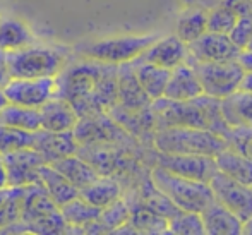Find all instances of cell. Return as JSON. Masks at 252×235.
Masks as SVG:
<instances>
[{
  "label": "cell",
  "instance_id": "d4e9b609",
  "mask_svg": "<svg viewBox=\"0 0 252 235\" xmlns=\"http://www.w3.org/2000/svg\"><path fill=\"white\" fill-rule=\"evenodd\" d=\"M52 165L79 189L90 186L93 180H96L100 177V172L91 163H88L86 160L81 158L79 155H69L65 158L53 162Z\"/></svg>",
  "mask_w": 252,
  "mask_h": 235
},
{
  "label": "cell",
  "instance_id": "e575fe53",
  "mask_svg": "<svg viewBox=\"0 0 252 235\" xmlns=\"http://www.w3.org/2000/svg\"><path fill=\"white\" fill-rule=\"evenodd\" d=\"M237 23V16L225 5H220L208 12V31L228 34Z\"/></svg>",
  "mask_w": 252,
  "mask_h": 235
},
{
  "label": "cell",
  "instance_id": "3957f363",
  "mask_svg": "<svg viewBox=\"0 0 252 235\" xmlns=\"http://www.w3.org/2000/svg\"><path fill=\"white\" fill-rule=\"evenodd\" d=\"M156 151L170 155H204L215 158L228 148V141L221 134L201 127L172 126L156 129L153 134Z\"/></svg>",
  "mask_w": 252,
  "mask_h": 235
},
{
  "label": "cell",
  "instance_id": "d6986e66",
  "mask_svg": "<svg viewBox=\"0 0 252 235\" xmlns=\"http://www.w3.org/2000/svg\"><path fill=\"white\" fill-rule=\"evenodd\" d=\"M202 215V222H204L206 234L209 235H239L242 234L244 222L235 215L233 211H230L226 206H223L221 202L213 201Z\"/></svg>",
  "mask_w": 252,
  "mask_h": 235
},
{
  "label": "cell",
  "instance_id": "4316f807",
  "mask_svg": "<svg viewBox=\"0 0 252 235\" xmlns=\"http://www.w3.org/2000/svg\"><path fill=\"white\" fill-rule=\"evenodd\" d=\"M79 196L83 199H86L88 202L100 208H106L108 204L115 202L117 199L122 198V187L112 177H103L100 175L96 180L90 184V186L83 187L79 192Z\"/></svg>",
  "mask_w": 252,
  "mask_h": 235
},
{
  "label": "cell",
  "instance_id": "ab89813d",
  "mask_svg": "<svg viewBox=\"0 0 252 235\" xmlns=\"http://www.w3.org/2000/svg\"><path fill=\"white\" fill-rule=\"evenodd\" d=\"M237 60H239V64L244 67L246 72H252V50H242Z\"/></svg>",
  "mask_w": 252,
  "mask_h": 235
},
{
  "label": "cell",
  "instance_id": "8fae6325",
  "mask_svg": "<svg viewBox=\"0 0 252 235\" xmlns=\"http://www.w3.org/2000/svg\"><path fill=\"white\" fill-rule=\"evenodd\" d=\"M156 165L180 177L202 182H209V179L218 172L215 158L204 155H170L156 151Z\"/></svg>",
  "mask_w": 252,
  "mask_h": 235
},
{
  "label": "cell",
  "instance_id": "ba28073f",
  "mask_svg": "<svg viewBox=\"0 0 252 235\" xmlns=\"http://www.w3.org/2000/svg\"><path fill=\"white\" fill-rule=\"evenodd\" d=\"M59 91L57 77H12L3 88L9 103L16 105L31 106V108H41L48 100H52Z\"/></svg>",
  "mask_w": 252,
  "mask_h": 235
},
{
  "label": "cell",
  "instance_id": "8d00e7d4",
  "mask_svg": "<svg viewBox=\"0 0 252 235\" xmlns=\"http://www.w3.org/2000/svg\"><path fill=\"white\" fill-rule=\"evenodd\" d=\"M230 40L240 50H246L252 38V16H240L237 17L235 26L228 33Z\"/></svg>",
  "mask_w": 252,
  "mask_h": 235
},
{
  "label": "cell",
  "instance_id": "44dd1931",
  "mask_svg": "<svg viewBox=\"0 0 252 235\" xmlns=\"http://www.w3.org/2000/svg\"><path fill=\"white\" fill-rule=\"evenodd\" d=\"M216 167L220 172L232 177L233 180L252 187V158L244 153L233 149L232 146L225 148L215 156Z\"/></svg>",
  "mask_w": 252,
  "mask_h": 235
},
{
  "label": "cell",
  "instance_id": "9a60e30c",
  "mask_svg": "<svg viewBox=\"0 0 252 235\" xmlns=\"http://www.w3.org/2000/svg\"><path fill=\"white\" fill-rule=\"evenodd\" d=\"M41 113V129L52 133H65L74 131L79 124L81 117L72 103L60 95H55L40 108Z\"/></svg>",
  "mask_w": 252,
  "mask_h": 235
},
{
  "label": "cell",
  "instance_id": "484cf974",
  "mask_svg": "<svg viewBox=\"0 0 252 235\" xmlns=\"http://www.w3.org/2000/svg\"><path fill=\"white\" fill-rule=\"evenodd\" d=\"M0 124L9 127H16V129L21 131L38 133L41 129L40 108H31V106L16 105V103H7L2 112H0Z\"/></svg>",
  "mask_w": 252,
  "mask_h": 235
},
{
  "label": "cell",
  "instance_id": "f35d334b",
  "mask_svg": "<svg viewBox=\"0 0 252 235\" xmlns=\"http://www.w3.org/2000/svg\"><path fill=\"white\" fill-rule=\"evenodd\" d=\"M10 79L12 77L9 70V57H7V52L0 50V90H3Z\"/></svg>",
  "mask_w": 252,
  "mask_h": 235
},
{
  "label": "cell",
  "instance_id": "f546056e",
  "mask_svg": "<svg viewBox=\"0 0 252 235\" xmlns=\"http://www.w3.org/2000/svg\"><path fill=\"white\" fill-rule=\"evenodd\" d=\"M208 31V12L201 9H194L182 14L177 23V36L184 40L187 45L204 34Z\"/></svg>",
  "mask_w": 252,
  "mask_h": 235
},
{
  "label": "cell",
  "instance_id": "52a82bcc",
  "mask_svg": "<svg viewBox=\"0 0 252 235\" xmlns=\"http://www.w3.org/2000/svg\"><path fill=\"white\" fill-rule=\"evenodd\" d=\"M187 62L196 70L202 84V90H204V95L223 100L240 90V83H242L246 70L239 64V60H228V62L187 60Z\"/></svg>",
  "mask_w": 252,
  "mask_h": 235
},
{
  "label": "cell",
  "instance_id": "7a4b0ae2",
  "mask_svg": "<svg viewBox=\"0 0 252 235\" xmlns=\"http://www.w3.org/2000/svg\"><path fill=\"white\" fill-rule=\"evenodd\" d=\"M151 113L155 119V131L172 126L201 127L215 131L225 137L232 127L221 113V100L209 95H201L189 101H173L161 96L153 100Z\"/></svg>",
  "mask_w": 252,
  "mask_h": 235
},
{
  "label": "cell",
  "instance_id": "4fadbf2b",
  "mask_svg": "<svg viewBox=\"0 0 252 235\" xmlns=\"http://www.w3.org/2000/svg\"><path fill=\"white\" fill-rule=\"evenodd\" d=\"M153 100L143 90L134 70V64L127 62L119 66V96L117 105L129 112H144L151 106Z\"/></svg>",
  "mask_w": 252,
  "mask_h": 235
},
{
  "label": "cell",
  "instance_id": "6da1fadb",
  "mask_svg": "<svg viewBox=\"0 0 252 235\" xmlns=\"http://www.w3.org/2000/svg\"><path fill=\"white\" fill-rule=\"evenodd\" d=\"M57 95L67 98L79 117L106 113L117 105L119 66L84 59L60 72Z\"/></svg>",
  "mask_w": 252,
  "mask_h": 235
},
{
  "label": "cell",
  "instance_id": "bcb514c9",
  "mask_svg": "<svg viewBox=\"0 0 252 235\" xmlns=\"http://www.w3.org/2000/svg\"><path fill=\"white\" fill-rule=\"evenodd\" d=\"M251 2H252V0H251Z\"/></svg>",
  "mask_w": 252,
  "mask_h": 235
},
{
  "label": "cell",
  "instance_id": "836d02e7",
  "mask_svg": "<svg viewBox=\"0 0 252 235\" xmlns=\"http://www.w3.org/2000/svg\"><path fill=\"white\" fill-rule=\"evenodd\" d=\"M168 234L175 235H204V222L202 215L196 211H180L168 220Z\"/></svg>",
  "mask_w": 252,
  "mask_h": 235
},
{
  "label": "cell",
  "instance_id": "5b68a950",
  "mask_svg": "<svg viewBox=\"0 0 252 235\" xmlns=\"http://www.w3.org/2000/svg\"><path fill=\"white\" fill-rule=\"evenodd\" d=\"M10 77H59L65 69V52L60 48L30 45L17 52L7 53Z\"/></svg>",
  "mask_w": 252,
  "mask_h": 235
},
{
  "label": "cell",
  "instance_id": "9c48e42d",
  "mask_svg": "<svg viewBox=\"0 0 252 235\" xmlns=\"http://www.w3.org/2000/svg\"><path fill=\"white\" fill-rule=\"evenodd\" d=\"M209 186L218 202L233 211L242 222L252 216V187L233 180L232 177L225 175L223 172H216L209 179Z\"/></svg>",
  "mask_w": 252,
  "mask_h": 235
},
{
  "label": "cell",
  "instance_id": "603a6c76",
  "mask_svg": "<svg viewBox=\"0 0 252 235\" xmlns=\"http://www.w3.org/2000/svg\"><path fill=\"white\" fill-rule=\"evenodd\" d=\"M31 30L16 17H0V50L10 53L33 45Z\"/></svg>",
  "mask_w": 252,
  "mask_h": 235
},
{
  "label": "cell",
  "instance_id": "1f68e13d",
  "mask_svg": "<svg viewBox=\"0 0 252 235\" xmlns=\"http://www.w3.org/2000/svg\"><path fill=\"white\" fill-rule=\"evenodd\" d=\"M34 142H36V133L21 131L0 124V153L2 155L23 148H34Z\"/></svg>",
  "mask_w": 252,
  "mask_h": 235
},
{
  "label": "cell",
  "instance_id": "7402d4cb",
  "mask_svg": "<svg viewBox=\"0 0 252 235\" xmlns=\"http://www.w3.org/2000/svg\"><path fill=\"white\" fill-rule=\"evenodd\" d=\"M132 64L137 79H139L143 90L150 95V98L158 100L161 96H165V90L170 81V76H172V70L156 66V64L144 62V60L139 59H136Z\"/></svg>",
  "mask_w": 252,
  "mask_h": 235
},
{
  "label": "cell",
  "instance_id": "60d3db41",
  "mask_svg": "<svg viewBox=\"0 0 252 235\" xmlns=\"http://www.w3.org/2000/svg\"><path fill=\"white\" fill-rule=\"evenodd\" d=\"M9 187V179H7V168L3 162V155L0 153V189Z\"/></svg>",
  "mask_w": 252,
  "mask_h": 235
},
{
  "label": "cell",
  "instance_id": "ac0fdd59",
  "mask_svg": "<svg viewBox=\"0 0 252 235\" xmlns=\"http://www.w3.org/2000/svg\"><path fill=\"white\" fill-rule=\"evenodd\" d=\"M204 95L202 84L197 77L194 67L189 62L182 64L172 70V76L166 84L165 96L173 101H189L197 96Z\"/></svg>",
  "mask_w": 252,
  "mask_h": 235
},
{
  "label": "cell",
  "instance_id": "83f0119b",
  "mask_svg": "<svg viewBox=\"0 0 252 235\" xmlns=\"http://www.w3.org/2000/svg\"><path fill=\"white\" fill-rule=\"evenodd\" d=\"M101 209L103 208H100V206L91 204V202H88L86 199H83L79 196V198L63 204L60 208V211H62L63 218H65L69 227H81V229H84L86 225H90V223L96 222L100 218Z\"/></svg>",
  "mask_w": 252,
  "mask_h": 235
},
{
  "label": "cell",
  "instance_id": "5bb4252c",
  "mask_svg": "<svg viewBox=\"0 0 252 235\" xmlns=\"http://www.w3.org/2000/svg\"><path fill=\"white\" fill-rule=\"evenodd\" d=\"M139 60L156 64V66H159V67L173 70L179 66H182V64H187V60H189V45L184 40H180L177 34L158 38V40L139 57Z\"/></svg>",
  "mask_w": 252,
  "mask_h": 235
},
{
  "label": "cell",
  "instance_id": "f6af8a7d",
  "mask_svg": "<svg viewBox=\"0 0 252 235\" xmlns=\"http://www.w3.org/2000/svg\"><path fill=\"white\" fill-rule=\"evenodd\" d=\"M247 50H252V38H251V41H249V45H247Z\"/></svg>",
  "mask_w": 252,
  "mask_h": 235
},
{
  "label": "cell",
  "instance_id": "f1b7e54d",
  "mask_svg": "<svg viewBox=\"0 0 252 235\" xmlns=\"http://www.w3.org/2000/svg\"><path fill=\"white\" fill-rule=\"evenodd\" d=\"M130 223L139 234H168V218L153 211L146 204L130 208Z\"/></svg>",
  "mask_w": 252,
  "mask_h": 235
},
{
  "label": "cell",
  "instance_id": "d6a6232c",
  "mask_svg": "<svg viewBox=\"0 0 252 235\" xmlns=\"http://www.w3.org/2000/svg\"><path fill=\"white\" fill-rule=\"evenodd\" d=\"M130 220V208L122 198L117 199L115 202L108 204L101 209V215L98 218V223L101 225L103 232H115L122 225L129 223Z\"/></svg>",
  "mask_w": 252,
  "mask_h": 235
},
{
  "label": "cell",
  "instance_id": "8992f818",
  "mask_svg": "<svg viewBox=\"0 0 252 235\" xmlns=\"http://www.w3.org/2000/svg\"><path fill=\"white\" fill-rule=\"evenodd\" d=\"M156 40H158L156 34L106 38V40L77 45L76 52L83 59L98 60V62L113 64V66H122V64L134 62L136 59H139Z\"/></svg>",
  "mask_w": 252,
  "mask_h": 235
},
{
  "label": "cell",
  "instance_id": "b9f144b4",
  "mask_svg": "<svg viewBox=\"0 0 252 235\" xmlns=\"http://www.w3.org/2000/svg\"><path fill=\"white\" fill-rule=\"evenodd\" d=\"M240 90L251 91L252 93V72H246L242 77V83H240Z\"/></svg>",
  "mask_w": 252,
  "mask_h": 235
},
{
  "label": "cell",
  "instance_id": "e0dca14e",
  "mask_svg": "<svg viewBox=\"0 0 252 235\" xmlns=\"http://www.w3.org/2000/svg\"><path fill=\"white\" fill-rule=\"evenodd\" d=\"M59 206L50 198L47 187L41 182H34L30 186H24L23 204H21V220L24 223H33L48 215L59 211Z\"/></svg>",
  "mask_w": 252,
  "mask_h": 235
},
{
  "label": "cell",
  "instance_id": "277c9868",
  "mask_svg": "<svg viewBox=\"0 0 252 235\" xmlns=\"http://www.w3.org/2000/svg\"><path fill=\"white\" fill-rule=\"evenodd\" d=\"M151 180L184 211L202 213L213 201H216L209 182L186 179L159 165L151 170Z\"/></svg>",
  "mask_w": 252,
  "mask_h": 235
},
{
  "label": "cell",
  "instance_id": "30bf717a",
  "mask_svg": "<svg viewBox=\"0 0 252 235\" xmlns=\"http://www.w3.org/2000/svg\"><path fill=\"white\" fill-rule=\"evenodd\" d=\"M10 187H24L40 182V170L47 163L36 148H23L3 155Z\"/></svg>",
  "mask_w": 252,
  "mask_h": 235
},
{
  "label": "cell",
  "instance_id": "7bdbcfd3",
  "mask_svg": "<svg viewBox=\"0 0 252 235\" xmlns=\"http://www.w3.org/2000/svg\"><path fill=\"white\" fill-rule=\"evenodd\" d=\"M242 234H246V235H252V216H251V218H247L246 222H244Z\"/></svg>",
  "mask_w": 252,
  "mask_h": 235
},
{
  "label": "cell",
  "instance_id": "ee69618b",
  "mask_svg": "<svg viewBox=\"0 0 252 235\" xmlns=\"http://www.w3.org/2000/svg\"><path fill=\"white\" fill-rule=\"evenodd\" d=\"M9 103V100H7V96H5V93H3V90H0V112L3 110V106Z\"/></svg>",
  "mask_w": 252,
  "mask_h": 235
},
{
  "label": "cell",
  "instance_id": "7c38bea8",
  "mask_svg": "<svg viewBox=\"0 0 252 235\" xmlns=\"http://www.w3.org/2000/svg\"><path fill=\"white\" fill-rule=\"evenodd\" d=\"M240 50L228 34L206 31L197 40L189 43V60L196 62H228L237 60Z\"/></svg>",
  "mask_w": 252,
  "mask_h": 235
},
{
  "label": "cell",
  "instance_id": "cb8c5ba5",
  "mask_svg": "<svg viewBox=\"0 0 252 235\" xmlns=\"http://www.w3.org/2000/svg\"><path fill=\"white\" fill-rule=\"evenodd\" d=\"M221 113L228 126H252V93L239 90L221 100Z\"/></svg>",
  "mask_w": 252,
  "mask_h": 235
},
{
  "label": "cell",
  "instance_id": "74e56055",
  "mask_svg": "<svg viewBox=\"0 0 252 235\" xmlns=\"http://www.w3.org/2000/svg\"><path fill=\"white\" fill-rule=\"evenodd\" d=\"M221 5L230 9L237 17L252 16V2L251 0H223Z\"/></svg>",
  "mask_w": 252,
  "mask_h": 235
},
{
  "label": "cell",
  "instance_id": "4dcf8cb0",
  "mask_svg": "<svg viewBox=\"0 0 252 235\" xmlns=\"http://www.w3.org/2000/svg\"><path fill=\"white\" fill-rule=\"evenodd\" d=\"M143 204H146L153 211L159 213V215L168 220L182 211L165 192L159 191V189L153 184V180L146 184V187H144V191H143Z\"/></svg>",
  "mask_w": 252,
  "mask_h": 235
},
{
  "label": "cell",
  "instance_id": "ffe728a7",
  "mask_svg": "<svg viewBox=\"0 0 252 235\" xmlns=\"http://www.w3.org/2000/svg\"><path fill=\"white\" fill-rule=\"evenodd\" d=\"M40 182L47 187L50 198L59 208L67 204L72 199L79 198L81 189L76 187L63 173H60L52 163H45L40 170Z\"/></svg>",
  "mask_w": 252,
  "mask_h": 235
},
{
  "label": "cell",
  "instance_id": "d590c367",
  "mask_svg": "<svg viewBox=\"0 0 252 235\" xmlns=\"http://www.w3.org/2000/svg\"><path fill=\"white\" fill-rule=\"evenodd\" d=\"M225 139L233 149L252 158V126L230 127V131L225 134Z\"/></svg>",
  "mask_w": 252,
  "mask_h": 235
},
{
  "label": "cell",
  "instance_id": "2e32d148",
  "mask_svg": "<svg viewBox=\"0 0 252 235\" xmlns=\"http://www.w3.org/2000/svg\"><path fill=\"white\" fill-rule=\"evenodd\" d=\"M34 148L43 155L47 163H53L69 155H76L79 151V141L76 139L74 131L52 133V131L40 129L36 133Z\"/></svg>",
  "mask_w": 252,
  "mask_h": 235
}]
</instances>
